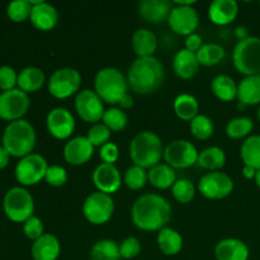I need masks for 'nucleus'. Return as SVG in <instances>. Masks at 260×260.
I'll return each instance as SVG.
<instances>
[{
	"mask_svg": "<svg viewBox=\"0 0 260 260\" xmlns=\"http://www.w3.org/2000/svg\"><path fill=\"white\" fill-rule=\"evenodd\" d=\"M60 253V241L52 234H43L32 245L33 260H57Z\"/></svg>",
	"mask_w": 260,
	"mask_h": 260,
	"instance_id": "24",
	"label": "nucleus"
},
{
	"mask_svg": "<svg viewBox=\"0 0 260 260\" xmlns=\"http://www.w3.org/2000/svg\"><path fill=\"white\" fill-rule=\"evenodd\" d=\"M157 246L160 251L168 256L177 255L183 248V238L177 230L164 228L157 234Z\"/></svg>",
	"mask_w": 260,
	"mask_h": 260,
	"instance_id": "27",
	"label": "nucleus"
},
{
	"mask_svg": "<svg viewBox=\"0 0 260 260\" xmlns=\"http://www.w3.org/2000/svg\"><path fill=\"white\" fill-rule=\"evenodd\" d=\"M99 156H101L102 161L104 164H112L114 165V162L118 160L119 157V150L114 142H107L106 145L101 147V151H99Z\"/></svg>",
	"mask_w": 260,
	"mask_h": 260,
	"instance_id": "47",
	"label": "nucleus"
},
{
	"mask_svg": "<svg viewBox=\"0 0 260 260\" xmlns=\"http://www.w3.org/2000/svg\"><path fill=\"white\" fill-rule=\"evenodd\" d=\"M255 183L258 185V188L260 189V169L256 170V175H255Z\"/></svg>",
	"mask_w": 260,
	"mask_h": 260,
	"instance_id": "53",
	"label": "nucleus"
},
{
	"mask_svg": "<svg viewBox=\"0 0 260 260\" xmlns=\"http://www.w3.org/2000/svg\"><path fill=\"white\" fill-rule=\"evenodd\" d=\"M149 182V175H147L146 169L137 165H132L124 172L123 183L126 187L131 190H140L146 185Z\"/></svg>",
	"mask_w": 260,
	"mask_h": 260,
	"instance_id": "38",
	"label": "nucleus"
},
{
	"mask_svg": "<svg viewBox=\"0 0 260 260\" xmlns=\"http://www.w3.org/2000/svg\"><path fill=\"white\" fill-rule=\"evenodd\" d=\"M45 180L51 187H62L68 182V172L60 165H50L46 172Z\"/></svg>",
	"mask_w": 260,
	"mask_h": 260,
	"instance_id": "43",
	"label": "nucleus"
},
{
	"mask_svg": "<svg viewBox=\"0 0 260 260\" xmlns=\"http://www.w3.org/2000/svg\"><path fill=\"white\" fill-rule=\"evenodd\" d=\"M46 76L41 69L29 66L23 69L18 75V86L24 93H35L43 86Z\"/></svg>",
	"mask_w": 260,
	"mask_h": 260,
	"instance_id": "29",
	"label": "nucleus"
},
{
	"mask_svg": "<svg viewBox=\"0 0 260 260\" xmlns=\"http://www.w3.org/2000/svg\"><path fill=\"white\" fill-rule=\"evenodd\" d=\"M119 108L122 109V111H124V109H129L134 107V98H132L129 94H126V95L123 96V99H122L121 102H119Z\"/></svg>",
	"mask_w": 260,
	"mask_h": 260,
	"instance_id": "49",
	"label": "nucleus"
},
{
	"mask_svg": "<svg viewBox=\"0 0 260 260\" xmlns=\"http://www.w3.org/2000/svg\"><path fill=\"white\" fill-rule=\"evenodd\" d=\"M43 231H45V228H43L42 221H41V218L36 217V216H32L29 220L25 221L24 226H23L24 235L33 241L40 239L43 235Z\"/></svg>",
	"mask_w": 260,
	"mask_h": 260,
	"instance_id": "45",
	"label": "nucleus"
},
{
	"mask_svg": "<svg viewBox=\"0 0 260 260\" xmlns=\"http://www.w3.org/2000/svg\"><path fill=\"white\" fill-rule=\"evenodd\" d=\"M29 96L20 89L3 91L0 94V118L18 121L29 109Z\"/></svg>",
	"mask_w": 260,
	"mask_h": 260,
	"instance_id": "13",
	"label": "nucleus"
},
{
	"mask_svg": "<svg viewBox=\"0 0 260 260\" xmlns=\"http://www.w3.org/2000/svg\"><path fill=\"white\" fill-rule=\"evenodd\" d=\"M32 4L29 0H15L12 2L7 8V14L13 22L22 23L30 17Z\"/></svg>",
	"mask_w": 260,
	"mask_h": 260,
	"instance_id": "41",
	"label": "nucleus"
},
{
	"mask_svg": "<svg viewBox=\"0 0 260 260\" xmlns=\"http://www.w3.org/2000/svg\"><path fill=\"white\" fill-rule=\"evenodd\" d=\"M164 66L155 56L137 57L129 66L127 81L132 91L141 95H147L160 88L164 81Z\"/></svg>",
	"mask_w": 260,
	"mask_h": 260,
	"instance_id": "2",
	"label": "nucleus"
},
{
	"mask_svg": "<svg viewBox=\"0 0 260 260\" xmlns=\"http://www.w3.org/2000/svg\"><path fill=\"white\" fill-rule=\"evenodd\" d=\"M149 183L157 189L172 188L177 182V173L168 164H157L147 172Z\"/></svg>",
	"mask_w": 260,
	"mask_h": 260,
	"instance_id": "28",
	"label": "nucleus"
},
{
	"mask_svg": "<svg viewBox=\"0 0 260 260\" xmlns=\"http://www.w3.org/2000/svg\"><path fill=\"white\" fill-rule=\"evenodd\" d=\"M172 193L177 202L182 203V205H188L194 198L196 187L190 180L179 179L172 187Z\"/></svg>",
	"mask_w": 260,
	"mask_h": 260,
	"instance_id": "40",
	"label": "nucleus"
},
{
	"mask_svg": "<svg viewBox=\"0 0 260 260\" xmlns=\"http://www.w3.org/2000/svg\"><path fill=\"white\" fill-rule=\"evenodd\" d=\"M215 256L217 260H248L249 248L239 239H223L216 245Z\"/></svg>",
	"mask_w": 260,
	"mask_h": 260,
	"instance_id": "21",
	"label": "nucleus"
},
{
	"mask_svg": "<svg viewBox=\"0 0 260 260\" xmlns=\"http://www.w3.org/2000/svg\"><path fill=\"white\" fill-rule=\"evenodd\" d=\"M132 48L139 57H152L157 50V38L152 30L140 28L132 36Z\"/></svg>",
	"mask_w": 260,
	"mask_h": 260,
	"instance_id": "25",
	"label": "nucleus"
},
{
	"mask_svg": "<svg viewBox=\"0 0 260 260\" xmlns=\"http://www.w3.org/2000/svg\"><path fill=\"white\" fill-rule=\"evenodd\" d=\"M131 218L140 230L160 231L167 228L172 218V206L161 196L147 193L135 201L131 208Z\"/></svg>",
	"mask_w": 260,
	"mask_h": 260,
	"instance_id": "1",
	"label": "nucleus"
},
{
	"mask_svg": "<svg viewBox=\"0 0 260 260\" xmlns=\"http://www.w3.org/2000/svg\"><path fill=\"white\" fill-rule=\"evenodd\" d=\"M177 4V3H175ZM170 29L179 36H190L200 24V15L193 5L177 4L168 17Z\"/></svg>",
	"mask_w": 260,
	"mask_h": 260,
	"instance_id": "14",
	"label": "nucleus"
},
{
	"mask_svg": "<svg viewBox=\"0 0 260 260\" xmlns=\"http://www.w3.org/2000/svg\"><path fill=\"white\" fill-rule=\"evenodd\" d=\"M200 66L197 55L185 48L178 51L173 58L174 73L183 80H189V79L194 78L200 70Z\"/></svg>",
	"mask_w": 260,
	"mask_h": 260,
	"instance_id": "22",
	"label": "nucleus"
},
{
	"mask_svg": "<svg viewBox=\"0 0 260 260\" xmlns=\"http://www.w3.org/2000/svg\"><path fill=\"white\" fill-rule=\"evenodd\" d=\"M81 85V75L76 69L62 68L56 70L48 80V91L56 99L70 98L78 93Z\"/></svg>",
	"mask_w": 260,
	"mask_h": 260,
	"instance_id": "9",
	"label": "nucleus"
},
{
	"mask_svg": "<svg viewBox=\"0 0 260 260\" xmlns=\"http://www.w3.org/2000/svg\"><path fill=\"white\" fill-rule=\"evenodd\" d=\"M258 118H259V121H260V108H259V112H258Z\"/></svg>",
	"mask_w": 260,
	"mask_h": 260,
	"instance_id": "54",
	"label": "nucleus"
},
{
	"mask_svg": "<svg viewBox=\"0 0 260 260\" xmlns=\"http://www.w3.org/2000/svg\"><path fill=\"white\" fill-rule=\"evenodd\" d=\"M47 129L51 136L57 140H66L74 134L75 129V119L74 116L66 108H53L47 114L46 119Z\"/></svg>",
	"mask_w": 260,
	"mask_h": 260,
	"instance_id": "16",
	"label": "nucleus"
},
{
	"mask_svg": "<svg viewBox=\"0 0 260 260\" xmlns=\"http://www.w3.org/2000/svg\"><path fill=\"white\" fill-rule=\"evenodd\" d=\"M36 131L32 124L24 119L10 122L3 135V146L15 157H24L32 154L36 146Z\"/></svg>",
	"mask_w": 260,
	"mask_h": 260,
	"instance_id": "4",
	"label": "nucleus"
},
{
	"mask_svg": "<svg viewBox=\"0 0 260 260\" xmlns=\"http://www.w3.org/2000/svg\"><path fill=\"white\" fill-rule=\"evenodd\" d=\"M75 111L78 116L86 123H98L104 114L103 101L94 90H81L76 94Z\"/></svg>",
	"mask_w": 260,
	"mask_h": 260,
	"instance_id": "15",
	"label": "nucleus"
},
{
	"mask_svg": "<svg viewBox=\"0 0 260 260\" xmlns=\"http://www.w3.org/2000/svg\"><path fill=\"white\" fill-rule=\"evenodd\" d=\"M198 152L197 147L187 140H175L164 149V160L173 169H188L197 164Z\"/></svg>",
	"mask_w": 260,
	"mask_h": 260,
	"instance_id": "10",
	"label": "nucleus"
},
{
	"mask_svg": "<svg viewBox=\"0 0 260 260\" xmlns=\"http://www.w3.org/2000/svg\"><path fill=\"white\" fill-rule=\"evenodd\" d=\"M18 85V75L10 66H0V89L4 91L15 89Z\"/></svg>",
	"mask_w": 260,
	"mask_h": 260,
	"instance_id": "46",
	"label": "nucleus"
},
{
	"mask_svg": "<svg viewBox=\"0 0 260 260\" xmlns=\"http://www.w3.org/2000/svg\"><path fill=\"white\" fill-rule=\"evenodd\" d=\"M239 5L235 0H215L208 7V18L216 25H228L236 19Z\"/></svg>",
	"mask_w": 260,
	"mask_h": 260,
	"instance_id": "20",
	"label": "nucleus"
},
{
	"mask_svg": "<svg viewBox=\"0 0 260 260\" xmlns=\"http://www.w3.org/2000/svg\"><path fill=\"white\" fill-rule=\"evenodd\" d=\"M91 260H119V245L113 240L103 239L91 246L90 249Z\"/></svg>",
	"mask_w": 260,
	"mask_h": 260,
	"instance_id": "35",
	"label": "nucleus"
},
{
	"mask_svg": "<svg viewBox=\"0 0 260 260\" xmlns=\"http://www.w3.org/2000/svg\"><path fill=\"white\" fill-rule=\"evenodd\" d=\"M30 4H32V13H30L29 19L38 30L48 32L57 25L58 13L53 5L42 0L30 2Z\"/></svg>",
	"mask_w": 260,
	"mask_h": 260,
	"instance_id": "19",
	"label": "nucleus"
},
{
	"mask_svg": "<svg viewBox=\"0 0 260 260\" xmlns=\"http://www.w3.org/2000/svg\"><path fill=\"white\" fill-rule=\"evenodd\" d=\"M93 183L96 189L111 196L121 188L122 177L116 165L101 164L93 172Z\"/></svg>",
	"mask_w": 260,
	"mask_h": 260,
	"instance_id": "17",
	"label": "nucleus"
},
{
	"mask_svg": "<svg viewBox=\"0 0 260 260\" xmlns=\"http://www.w3.org/2000/svg\"><path fill=\"white\" fill-rule=\"evenodd\" d=\"M48 167L42 155L29 154L22 157L15 167V178L23 185H35L45 179Z\"/></svg>",
	"mask_w": 260,
	"mask_h": 260,
	"instance_id": "11",
	"label": "nucleus"
},
{
	"mask_svg": "<svg viewBox=\"0 0 260 260\" xmlns=\"http://www.w3.org/2000/svg\"><path fill=\"white\" fill-rule=\"evenodd\" d=\"M202 41V37L200 35H197V33H193V35L188 36L187 40H185V50L197 53L203 46Z\"/></svg>",
	"mask_w": 260,
	"mask_h": 260,
	"instance_id": "48",
	"label": "nucleus"
},
{
	"mask_svg": "<svg viewBox=\"0 0 260 260\" xmlns=\"http://www.w3.org/2000/svg\"><path fill=\"white\" fill-rule=\"evenodd\" d=\"M243 175L245 179H255V175H256V169L251 167H244L243 169Z\"/></svg>",
	"mask_w": 260,
	"mask_h": 260,
	"instance_id": "51",
	"label": "nucleus"
},
{
	"mask_svg": "<svg viewBox=\"0 0 260 260\" xmlns=\"http://www.w3.org/2000/svg\"><path fill=\"white\" fill-rule=\"evenodd\" d=\"M111 129L107 126H104L103 123H95L88 129L86 139L89 140V142H90L94 147H99V149H101L103 145L109 142V140H111Z\"/></svg>",
	"mask_w": 260,
	"mask_h": 260,
	"instance_id": "42",
	"label": "nucleus"
},
{
	"mask_svg": "<svg viewBox=\"0 0 260 260\" xmlns=\"http://www.w3.org/2000/svg\"><path fill=\"white\" fill-rule=\"evenodd\" d=\"M173 108H174L175 114L183 121L190 122L200 114L198 113V111H200L198 101L196 99V96L188 93L179 94L173 103Z\"/></svg>",
	"mask_w": 260,
	"mask_h": 260,
	"instance_id": "31",
	"label": "nucleus"
},
{
	"mask_svg": "<svg viewBox=\"0 0 260 260\" xmlns=\"http://www.w3.org/2000/svg\"><path fill=\"white\" fill-rule=\"evenodd\" d=\"M198 190L208 200H223L234 190V180L222 172H210L198 182Z\"/></svg>",
	"mask_w": 260,
	"mask_h": 260,
	"instance_id": "12",
	"label": "nucleus"
},
{
	"mask_svg": "<svg viewBox=\"0 0 260 260\" xmlns=\"http://www.w3.org/2000/svg\"><path fill=\"white\" fill-rule=\"evenodd\" d=\"M189 129L194 139L205 141V140L212 137L213 132H215V124L210 117L205 116V114H198L196 118L190 121Z\"/></svg>",
	"mask_w": 260,
	"mask_h": 260,
	"instance_id": "36",
	"label": "nucleus"
},
{
	"mask_svg": "<svg viewBox=\"0 0 260 260\" xmlns=\"http://www.w3.org/2000/svg\"><path fill=\"white\" fill-rule=\"evenodd\" d=\"M114 212V201L109 194L99 190L90 193L83 205V213L93 225H104L112 218Z\"/></svg>",
	"mask_w": 260,
	"mask_h": 260,
	"instance_id": "8",
	"label": "nucleus"
},
{
	"mask_svg": "<svg viewBox=\"0 0 260 260\" xmlns=\"http://www.w3.org/2000/svg\"><path fill=\"white\" fill-rule=\"evenodd\" d=\"M127 78L116 68H103L94 78V91L99 98L108 104H119L126 94H128Z\"/></svg>",
	"mask_w": 260,
	"mask_h": 260,
	"instance_id": "5",
	"label": "nucleus"
},
{
	"mask_svg": "<svg viewBox=\"0 0 260 260\" xmlns=\"http://www.w3.org/2000/svg\"><path fill=\"white\" fill-rule=\"evenodd\" d=\"M9 152L4 149V146H0V170L4 169L9 162Z\"/></svg>",
	"mask_w": 260,
	"mask_h": 260,
	"instance_id": "50",
	"label": "nucleus"
},
{
	"mask_svg": "<svg viewBox=\"0 0 260 260\" xmlns=\"http://www.w3.org/2000/svg\"><path fill=\"white\" fill-rule=\"evenodd\" d=\"M94 146L89 142L86 136H78L66 142L63 146V159L70 165H84L91 159Z\"/></svg>",
	"mask_w": 260,
	"mask_h": 260,
	"instance_id": "18",
	"label": "nucleus"
},
{
	"mask_svg": "<svg viewBox=\"0 0 260 260\" xmlns=\"http://www.w3.org/2000/svg\"><path fill=\"white\" fill-rule=\"evenodd\" d=\"M3 207L7 217L13 222H25L35 212L33 197L27 189L22 187H14L8 190Z\"/></svg>",
	"mask_w": 260,
	"mask_h": 260,
	"instance_id": "7",
	"label": "nucleus"
},
{
	"mask_svg": "<svg viewBox=\"0 0 260 260\" xmlns=\"http://www.w3.org/2000/svg\"><path fill=\"white\" fill-rule=\"evenodd\" d=\"M164 147L161 139L155 132L144 131L137 134L129 144V156L134 165L144 169H151L160 164Z\"/></svg>",
	"mask_w": 260,
	"mask_h": 260,
	"instance_id": "3",
	"label": "nucleus"
},
{
	"mask_svg": "<svg viewBox=\"0 0 260 260\" xmlns=\"http://www.w3.org/2000/svg\"><path fill=\"white\" fill-rule=\"evenodd\" d=\"M240 156L246 167L260 169V135H253L243 142Z\"/></svg>",
	"mask_w": 260,
	"mask_h": 260,
	"instance_id": "33",
	"label": "nucleus"
},
{
	"mask_svg": "<svg viewBox=\"0 0 260 260\" xmlns=\"http://www.w3.org/2000/svg\"><path fill=\"white\" fill-rule=\"evenodd\" d=\"M235 36L239 38V41H243L245 38H248V33H246V28L245 27H238L235 30Z\"/></svg>",
	"mask_w": 260,
	"mask_h": 260,
	"instance_id": "52",
	"label": "nucleus"
},
{
	"mask_svg": "<svg viewBox=\"0 0 260 260\" xmlns=\"http://www.w3.org/2000/svg\"><path fill=\"white\" fill-rule=\"evenodd\" d=\"M197 164L210 172H218L226 164V154L221 147L210 146L200 152Z\"/></svg>",
	"mask_w": 260,
	"mask_h": 260,
	"instance_id": "32",
	"label": "nucleus"
},
{
	"mask_svg": "<svg viewBox=\"0 0 260 260\" xmlns=\"http://www.w3.org/2000/svg\"><path fill=\"white\" fill-rule=\"evenodd\" d=\"M213 95L222 102H233L238 98V85L229 75H217L211 83Z\"/></svg>",
	"mask_w": 260,
	"mask_h": 260,
	"instance_id": "30",
	"label": "nucleus"
},
{
	"mask_svg": "<svg viewBox=\"0 0 260 260\" xmlns=\"http://www.w3.org/2000/svg\"><path fill=\"white\" fill-rule=\"evenodd\" d=\"M140 251H141V243L139 239L134 238V236L124 239L119 245V254H121V258L123 259L136 258Z\"/></svg>",
	"mask_w": 260,
	"mask_h": 260,
	"instance_id": "44",
	"label": "nucleus"
},
{
	"mask_svg": "<svg viewBox=\"0 0 260 260\" xmlns=\"http://www.w3.org/2000/svg\"><path fill=\"white\" fill-rule=\"evenodd\" d=\"M233 63L243 75H260V38L249 36L239 41L233 51Z\"/></svg>",
	"mask_w": 260,
	"mask_h": 260,
	"instance_id": "6",
	"label": "nucleus"
},
{
	"mask_svg": "<svg viewBox=\"0 0 260 260\" xmlns=\"http://www.w3.org/2000/svg\"><path fill=\"white\" fill-rule=\"evenodd\" d=\"M238 101L245 107L260 104V75L245 76L239 83Z\"/></svg>",
	"mask_w": 260,
	"mask_h": 260,
	"instance_id": "26",
	"label": "nucleus"
},
{
	"mask_svg": "<svg viewBox=\"0 0 260 260\" xmlns=\"http://www.w3.org/2000/svg\"><path fill=\"white\" fill-rule=\"evenodd\" d=\"M102 122L111 129V132H121L127 127L128 117L121 108H109L104 112Z\"/></svg>",
	"mask_w": 260,
	"mask_h": 260,
	"instance_id": "39",
	"label": "nucleus"
},
{
	"mask_svg": "<svg viewBox=\"0 0 260 260\" xmlns=\"http://www.w3.org/2000/svg\"><path fill=\"white\" fill-rule=\"evenodd\" d=\"M172 9V4L168 0H142L139 5L140 15L152 24L168 19Z\"/></svg>",
	"mask_w": 260,
	"mask_h": 260,
	"instance_id": "23",
	"label": "nucleus"
},
{
	"mask_svg": "<svg viewBox=\"0 0 260 260\" xmlns=\"http://www.w3.org/2000/svg\"><path fill=\"white\" fill-rule=\"evenodd\" d=\"M254 128L253 119L249 117H238L226 124V135L233 140H240L248 136Z\"/></svg>",
	"mask_w": 260,
	"mask_h": 260,
	"instance_id": "37",
	"label": "nucleus"
},
{
	"mask_svg": "<svg viewBox=\"0 0 260 260\" xmlns=\"http://www.w3.org/2000/svg\"><path fill=\"white\" fill-rule=\"evenodd\" d=\"M196 55H197L200 65L211 68L220 63L225 58L226 51L218 43H203L201 50Z\"/></svg>",
	"mask_w": 260,
	"mask_h": 260,
	"instance_id": "34",
	"label": "nucleus"
}]
</instances>
